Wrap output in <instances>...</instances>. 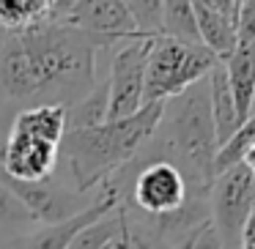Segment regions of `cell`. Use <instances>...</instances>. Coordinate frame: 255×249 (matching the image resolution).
I'll list each match as a JSON object with an SVG mask.
<instances>
[{"label": "cell", "mask_w": 255, "mask_h": 249, "mask_svg": "<svg viewBox=\"0 0 255 249\" xmlns=\"http://www.w3.org/2000/svg\"><path fill=\"white\" fill-rule=\"evenodd\" d=\"M47 19L99 36L110 44H121L140 36L127 3H118V0H50Z\"/></svg>", "instance_id": "5"}, {"label": "cell", "mask_w": 255, "mask_h": 249, "mask_svg": "<svg viewBox=\"0 0 255 249\" xmlns=\"http://www.w3.org/2000/svg\"><path fill=\"white\" fill-rule=\"evenodd\" d=\"M118 205H121L118 192L113 189L110 181H105L96 189V194L91 197V203L85 205L83 211H77L74 216H69V219H63V222H55V225H44L41 230L14 241V249H66L80 230H85L88 225L99 222L102 216L116 211Z\"/></svg>", "instance_id": "8"}, {"label": "cell", "mask_w": 255, "mask_h": 249, "mask_svg": "<svg viewBox=\"0 0 255 249\" xmlns=\"http://www.w3.org/2000/svg\"><path fill=\"white\" fill-rule=\"evenodd\" d=\"M50 0H0V30L22 33V30L47 19Z\"/></svg>", "instance_id": "17"}, {"label": "cell", "mask_w": 255, "mask_h": 249, "mask_svg": "<svg viewBox=\"0 0 255 249\" xmlns=\"http://www.w3.org/2000/svg\"><path fill=\"white\" fill-rule=\"evenodd\" d=\"M253 211H255V175H253Z\"/></svg>", "instance_id": "25"}, {"label": "cell", "mask_w": 255, "mask_h": 249, "mask_svg": "<svg viewBox=\"0 0 255 249\" xmlns=\"http://www.w3.org/2000/svg\"><path fill=\"white\" fill-rule=\"evenodd\" d=\"M242 249H255V211L250 214L247 225H244L242 230V244H239Z\"/></svg>", "instance_id": "23"}, {"label": "cell", "mask_w": 255, "mask_h": 249, "mask_svg": "<svg viewBox=\"0 0 255 249\" xmlns=\"http://www.w3.org/2000/svg\"><path fill=\"white\" fill-rule=\"evenodd\" d=\"M217 66V58L206 47H192L181 41L156 36L151 39L148 61H145V88H143V107L162 104L173 96L184 93L195 83L209 77Z\"/></svg>", "instance_id": "4"}, {"label": "cell", "mask_w": 255, "mask_h": 249, "mask_svg": "<svg viewBox=\"0 0 255 249\" xmlns=\"http://www.w3.org/2000/svg\"><path fill=\"white\" fill-rule=\"evenodd\" d=\"M162 104H145L124 121H105L91 129H69L61 143V156L74 178V192H94L121 167H127L154 137L162 118Z\"/></svg>", "instance_id": "3"}, {"label": "cell", "mask_w": 255, "mask_h": 249, "mask_svg": "<svg viewBox=\"0 0 255 249\" xmlns=\"http://www.w3.org/2000/svg\"><path fill=\"white\" fill-rule=\"evenodd\" d=\"M3 41H6V30H0V47H3Z\"/></svg>", "instance_id": "26"}, {"label": "cell", "mask_w": 255, "mask_h": 249, "mask_svg": "<svg viewBox=\"0 0 255 249\" xmlns=\"http://www.w3.org/2000/svg\"><path fill=\"white\" fill-rule=\"evenodd\" d=\"M61 159V145L44 143V140L28 137L8 129L6 140L0 145V165L11 178L22 183L50 181Z\"/></svg>", "instance_id": "9"}, {"label": "cell", "mask_w": 255, "mask_h": 249, "mask_svg": "<svg viewBox=\"0 0 255 249\" xmlns=\"http://www.w3.org/2000/svg\"><path fill=\"white\" fill-rule=\"evenodd\" d=\"M127 8L134 19V28H137V33L143 39L162 36V0H143V3L132 0V3H127Z\"/></svg>", "instance_id": "19"}, {"label": "cell", "mask_w": 255, "mask_h": 249, "mask_svg": "<svg viewBox=\"0 0 255 249\" xmlns=\"http://www.w3.org/2000/svg\"><path fill=\"white\" fill-rule=\"evenodd\" d=\"M239 0H195L192 14L198 22L200 44L217 58L225 61L236 50V22H239Z\"/></svg>", "instance_id": "11"}, {"label": "cell", "mask_w": 255, "mask_h": 249, "mask_svg": "<svg viewBox=\"0 0 255 249\" xmlns=\"http://www.w3.org/2000/svg\"><path fill=\"white\" fill-rule=\"evenodd\" d=\"M151 39H127L116 44L107 83V118L105 121H124L143 110L145 88V61H148Z\"/></svg>", "instance_id": "6"}, {"label": "cell", "mask_w": 255, "mask_h": 249, "mask_svg": "<svg viewBox=\"0 0 255 249\" xmlns=\"http://www.w3.org/2000/svg\"><path fill=\"white\" fill-rule=\"evenodd\" d=\"M236 44H255V0H244L239 6Z\"/></svg>", "instance_id": "21"}, {"label": "cell", "mask_w": 255, "mask_h": 249, "mask_svg": "<svg viewBox=\"0 0 255 249\" xmlns=\"http://www.w3.org/2000/svg\"><path fill=\"white\" fill-rule=\"evenodd\" d=\"M148 159L170 162L184 175L192 197H206L214 183L217 134L209 107V83L200 80L162 104V118L143 151Z\"/></svg>", "instance_id": "2"}, {"label": "cell", "mask_w": 255, "mask_h": 249, "mask_svg": "<svg viewBox=\"0 0 255 249\" xmlns=\"http://www.w3.org/2000/svg\"><path fill=\"white\" fill-rule=\"evenodd\" d=\"M121 238H124V211L118 205L116 211L102 216L99 222L80 230L66 249H116L121 244Z\"/></svg>", "instance_id": "15"}, {"label": "cell", "mask_w": 255, "mask_h": 249, "mask_svg": "<svg viewBox=\"0 0 255 249\" xmlns=\"http://www.w3.org/2000/svg\"><path fill=\"white\" fill-rule=\"evenodd\" d=\"M116 47L99 36L41 19L0 47V93L14 104L74 107L96 88V52Z\"/></svg>", "instance_id": "1"}, {"label": "cell", "mask_w": 255, "mask_h": 249, "mask_svg": "<svg viewBox=\"0 0 255 249\" xmlns=\"http://www.w3.org/2000/svg\"><path fill=\"white\" fill-rule=\"evenodd\" d=\"M206 83H209V107H211V121H214L217 148H222V145L242 129L244 121L239 118V110H236V101H233V93H231V85H228L222 61H217V66L209 72Z\"/></svg>", "instance_id": "12"}, {"label": "cell", "mask_w": 255, "mask_h": 249, "mask_svg": "<svg viewBox=\"0 0 255 249\" xmlns=\"http://www.w3.org/2000/svg\"><path fill=\"white\" fill-rule=\"evenodd\" d=\"M244 165H247V170L255 175V145L247 151V156H244Z\"/></svg>", "instance_id": "24"}, {"label": "cell", "mask_w": 255, "mask_h": 249, "mask_svg": "<svg viewBox=\"0 0 255 249\" xmlns=\"http://www.w3.org/2000/svg\"><path fill=\"white\" fill-rule=\"evenodd\" d=\"M107 118V83H99L83 101L66 110V132L69 129H91L105 123Z\"/></svg>", "instance_id": "18"}, {"label": "cell", "mask_w": 255, "mask_h": 249, "mask_svg": "<svg viewBox=\"0 0 255 249\" xmlns=\"http://www.w3.org/2000/svg\"><path fill=\"white\" fill-rule=\"evenodd\" d=\"M250 115H255V99H253V110H250Z\"/></svg>", "instance_id": "27"}, {"label": "cell", "mask_w": 255, "mask_h": 249, "mask_svg": "<svg viewBox=\"0 0 255 249\" xmlns=\"http://www.w3.org/2000/svg\"><path fill=\"white\" fill-rule=\"evenodd\" d=\"M162 36L173 41H181V44L203 47L198 36L192 3H187V0H165L162 3Z\"/></svg>", "instance_id": "16"}, {"label": "cell", "mask_w": 255, "mask_h": 249, "mask_svg": "<svg viewBox=\"0 0 255 249\" xmlns=\"http://www.w3.org/2000/svg\"><path fill=\"white\" fill-rule=\"evenodd\" d=\"M187 249H222V241H220V233H217V227L209 222H203V225L198 227V230L192 233V238H189Z\"/></svg>", "instance_id": "22"}, {"label": "cell", "mask_w": 255, "mask_h": 249, "mask_svg": "<svg viewBox=\"0 0 255 249\" xmlns=\"http://www.w3.org/2000/svg\"><path fill=\"white\" fill-rule=\"evenodd\" d=\"M11 132L28 134V137L44 140V143L61 145L66 134V107L58 104H36V107H22L11 118Z\"/></svg>", "instance_id": "14"}, {"label": "cell", "mask_w": 255, "mask_h": 249, "mask_svg": "<svg viewBox=\"0 0 255 249\" xmlns=\"http://www.w3.org/2000/svg\"><path fill=\"white\" fill-rule=\"evenodd\" d=\"M36 222V216L25 208V203L14 192H8L6 186H0V230L17 225H30Z\"/></svg>", "instance_id": "20"}, {"label": "cell", "mask_w": 255, "mask_h": 249, "mask_svg": "<svg viewBox=\"0 0 255 249\" xmlns=\"http://www.w3.org/2000/svg\"><path fill=\"white\" fill-rule=\"evenodd\" d=\"M0 186H6L8 192L17 194L25 203V208L36 216V222H44V225L63 222V219H69V216H74L77 211L85 208V205L80 203L83 194L66 189L61 181H52L50 178V181H41V183H22V181L8 175V172L3 170V165H0Z\"/></svg>", "instance_id": "10"}, {"label": "cell", "mask_w": 255, "mask_h": 249, "mask_svg": "<svg viewBox=\"0 0 255 249\" xmlns=\"http://www.w3.org/2000/svg\"><path fill=\"white\" fill-rule=\"evenodd\" d=\"M239 118L247 121L255 99V44H236V50L222 61Z\"/></svg>", "instance_id": "13"}, {"label": "cell", "mask_w": 255, "mask_h": 249, "mask_svg": "<svg viewBox=\"0 0 255 249\" xmlns=\"http://www.w3.org/2000/svg\"><path fill=\"white\" fill-rule=\"evenodd\" d=\"M211 225L220 233L222 247L239 249L242 230L253 214V172L247 165H236L220 172L209 189Z\"/></svg>", "instance_id": "7"}]
</instances>
